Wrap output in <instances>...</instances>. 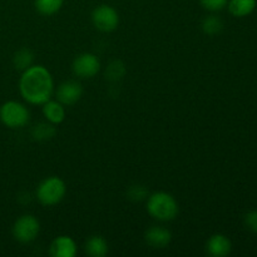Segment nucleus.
<instances>
[{"label":"nucleus","mask_w":257,"mask_h":257,"mask_svg":"<svg viewBox=\"0 0 257 257\" xmlns=\"http://www.w3.org/2000/svg\"><path fill=\"white\" fill-rule=\"evenodd\" d=\"M19 92L25 102L33 105H43L52 99L54 79L44 65L33 64L23 70L19 79Z\"/></svg>","instance_id":"nucleus-1"},{"label":"nucleus","mask_w":257,"mask_h":257,"mask_svg":"<svg viewBox=\"0 0 257 257\" xmlns=\"http://www.w3.org/2000/svg\"><path fill=\"white\" fill-rule=\"evenodd\" d=\"M146 208L151 217L161 222L173 221L180 212L177 200L165 191H158L148 196Z\"/></svg>","instance_id":"nucleus-2"},{"label":"nucleus","mask_w":257,"mask_h":257,"mask_svg":"<svg viewBox=\"0 0 257 257\" xmlns=\"http://www.w3.org/2000/svg\"><path fill=\"white\" fill-rule=\"evenodd\" d=\"M65 193H67V186L64 181L58 176H50V177L44 178L38 185L35 196L43 206L49 207V206H55L62 202Z\"/></svg>","instance_id":"nucleus-3"},{"label":"nucleus","mask_w":257,"mask_h":257,"mask_svg":"<svg viewBox=\"0 0 257 257\" xmlns=\"http://www.w3.org/2000/svg\"><path fill=\"white\" fill-rule=\"evenodd\" d=\"M30 112L28 107L18 100H8L0 105V122L10 130H18L28 124Z\"/></svg>","instance_id":"nucleus-4"},{"label":"nucleus","mask_w":257,"mask_h":257,"mask_svg":"<svg viewBox=\"0 0 257 257\" xmlns=\"http://www.w3.org/2000/svg\"><path fill=\"white\" fill-rule=\"evenodd\" d=\"M13 236L20 243H30L40 232V222L35 216L23 215L13 225Z\"/></svg>","instance_id":"nucleus-5"},{"label":"nucleus","mask_w":257,"mask_h":257,"mask_svg":"<svg viewBox=\"0 0 257 257\" xmlns=\"http://www.w3.org/2000/svg\"><path fill=\"white\" fill-rule=\"evenodd\" d=\"M92 23L99 32L110 33L119 25V14L112 5H98L92 12Z\"/></svg>","instance_id":"nucleus-6"},{"label":"nucleus","mask_w":257,"mask_h":257,"mask_svg":"<svg viewBox=\"0 0 257 257\" xmlns=\"http://www.w3.org/2000/svg\"><path fill=\"white\" fill-rule=\"evenodd\" d=\"M72 70L75 77L82 78V79H90L99 73V58L93 53H82L73 60Z\"/></svg>","instance_id":"nucleus-7"},{"label":"nucleus","mask_w":257,"mask_h":257,"mask_svg":"<svg viewBox=\"0 0 257 257\" xmlns=\"http://www.w3.org/2000/svg\"><path fill=\"white\" fill-rule=\"evenodd\" d=\"M83 88L78 80H65L55 90V98L64 105H73L82 98Z\"/></svg>","instance_id":"nucleus-8"},{"label":"nucleus","mask_w":257,"mask_h":257,"mask_svg":"<svg viewBox=\"0 0 257 257\" xmlns=\"http://www.w3.org/2000/svg\"><path fill=\"white\" fill-rule=\"evenodd\" d=\"M77 252V242L70 236H58L50 243L49 255L53 257H74Z\"/></svg>","instance_id":"nucleus-9"},{"label":"nucleus","mask_w":257,"mask_h":257,"mask_svg":"<svg viewBox=\"0 0 257 257\" xmlns=\"http://www.w3.org/2000/svg\"><path fill=\"white\" fill-rule=\"evenodd\" d=\"M232 251V242L223 233H215L206 242V252L212 257H226Z\"/></svg>","instance_id":"nucleus-10"},{"label":"nucleus","mask_w":257,"mask_h":257,"mask_svg":"<svg viewBox=\"0 0 257 257\" xmlns=\"http://www.w3.org/2000/svg\"><path fill=\"white\" fill-rule=\"evenodd\" d=\"M145 240L147 245L153 248H165L170 245L172 240V233L163 226H152L145 233Z\"/></svg>","instance_id":"nucleus-11"},{"label":"nucleus","mask_w":257,"mask_h":257,"mask_svg":"<svg viewBox=\"0 0 257 257\" xmlns=\"http://www.w3.org/2000/svg\"><path fill=\"white\" fill-rule=\"evenodd\" d=\"M65 105L58 102L57 99H49L43 104V115L45 117L47 122L52 124H60L65 119Z\"/></svg>","instance_id":"nucleus-12"},{"label":"nucleus","mask_w":257,"mask_h":257,"mask_svg":"<svg viewBox=\"0 0 257 257\" xmlns=\"http://www.w3.org/2000/svg\"><path fill=\"white\" fill-rule=\"evenodd\" d=\"M257 7V0H228L227 9L235 18H245L252 14Z\"/></svg>","instance_id":"nucleus-13"},{"label":"nucleus","mask_w":257,"mask_h":257,"mask_svg":"<svg viewBox=\"0 0 257 257\" xmlns=\"http://www.w3.org/2000/svg\"><path fill=\"white\" fill-rule=\"evenodd\" d=\"M108 242L102 236H90L84 245V251L90 257H104L108 253Z\"/></svg>","instance_id":"nucleus-14"},{"label":"nucleus","mask_w":257,"mask_h":257,"mask_svg":"<svg viewBox=\"0 0 257 257\" xmlns=\"http://www.w3.org/2000/svg\"><path fill=\"white\" fill-rule=\"evenodd\" d=\"M64 0H34V7L39 14L50 17L62 9Z\"/></svg>","instance_id":"nucleus-15"},{"label":"nucleus","mask_w":257,"mask_h":257,"mask_svg":"<svg viewBox=\"0 0 257 257\" xmlns=\"http://www.w3.org/2000/svg\"><path fill=\"white\" fill-rule=\"evenodd\" d=\"M33 62H34V54L28 48L19 49L13 57V64H14L15 69L20 70V72L28 69L30 65H33Z\"/></svg>","instance_id":"nucleus-16"},{"label":"nucleus","mask_w":257,"mask_h":257,"mask_svg":"<svg viewBox=\"0 0 257 257\" xmlns=\"http://www.w3.org/2000/svg\"><path fill=\"white\" fill-rule=\"evenodd\" d=\"M203 33L207 35H217L218 33L222 32L223 29V22L220 17L212 14L207 15L205 19L202 20V24H201Z\"/></svg>","instance_id":"nucleus-17"},{"label":"nucleus","mask_w":257,"mask_h":257,"mask_svg":"<svg viewBox=\"0 0 257 257\" xmlns=\"http://www.w3.org/2000/svg\"><path fill=\"white\" fill-rule=\"evenodd\" d=\"M55 135V128L54 124L52 123H39V124L35 125L32 131V136L34 137V140L38 141H44L49 140L53 136Z\"/></svg>","instance_id":"nucleus-18"},{"label":"nucleus","mask_w":257,"mask_h":257,"mask_svg":"<svg viewBox=\"0 0 257 257\" xmlns=\"http://www.w3.org/2000/svg\"><path fill=\"white\" fill-rule=\"evenodd\" d=\"M198 2L202 5L203 9L208 10L211 13H216L225 9L227 7L228 0H198Z\"/></svg>","instance_id":"nucleus-19"},{"label":"nucleus","mask_w":257,"mask_h":257,"mask_svg":"<svg viewBox=\"0 0 257 257\" xmlns=\"http://www.w3.org/2000/svg\"><path fill=\"white\" fill-rule=\"evenodd\" d=\"M124 74V65L120 62L115 60V62H112L107 67V78L112 80L119 79L122 75Z\"/></svg>","instance_id":"nucleus-20"},{"label":"nucleus","mask_w":257,"mask_h":257,"mask_svg":"<svg viewBox=\"0 0 257 257\" xmlns=\"http://www.w3.org/2000/svg\"><path fill=\"white\" fill-rule=\"evenodd\" d=\"M128 197L133 201H142L147 197V190L145 186H132L128 191Z\"/></svg>","instance_id":"nucleus-21"},{"label":"nucleus","mask_w":257,"mask_h":257,"mask_svg":"<svg viewBox=\"0 0 257 257\" xmlns=\"http://www.w3.org/2000/svg\"><path fill=\"white\" fill-rule=\"evenodd\" d=\"M245 225L252 232L257 233V210L250 211L245 216Z\"/></svg>","instance_id":"nucleus-22"}]
</instances>
